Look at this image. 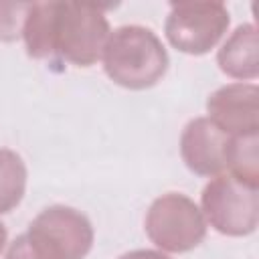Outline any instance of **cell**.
Segmentation results:
<instances>
[{"instance_id": "7a4b0ae2", "label": "cell", "mask_w": 259, "mask_h": 259, "mask_svg": "<svg viewBox=\"0 0 259 259\" xmlns=\"http://www.w3.org/2000/svg\"><path fill=\"white\" fill-rule=\"evenodd\" d=\"M101 59L105 75L115 85L132 91L154 87L170 65L158 34L140 24H125L109 32Z\"/></svg>"}, {"instance_id": "52a82bcc", "label": "cell", "mask_w": 259, "mask_h": 259, "mask_svg": "<svg viewBox=\"0 0 259 259\" xmlns=\"http://www.w3.org/2000/svg\"><path fill=\"white\" fill-rule=\"evenodd\" d=\"M231 136L208 117L190 119L180 134V158L196 176L214 178L225 174Z\"/></svg>"}, {"instance_id": "ba28073f", "label": "cell", "mask_w": 259, "mask_h": 259, "mask_svg": "<svg viewBox=\"0 0 259 259\" xmlns=\"http://www.w3.org/2000/svg\"><path fill=\"white\" fill-rule=\"evenodd\" d=\"M208 119L229 136L259 134V87L255 83H229L206 99Z\"/></svg>"}, {"instance_id": "9c48e42d", "label": "cell", "mask_w": 259, "mask_h": 259, "mask_svg": "<svg viewBox=\"0 0 259 259\" xmlns=\"http://www.w3.org/2000/svg\"><path fill=\"white\" fill-rule=\"evenodd\" d=\"M259 42H257V28L255 24H239L231 36L223 42V47L217 53V65L219 69L233 77L249 81L257 79L259 75Z\"/></svg>"}, {"instance_id": "7c38bea8", "label": "cell", "mask_w": 259, "mask_h": 259, "mask_svg": "<svg viewBox=\"0 0 259 259\" xmlns=\"http://www.w3.org/2000/svg\"><path fill=\"white\" fill-rule=\"evenodd\" d=\"M30 2H0V40L12 42L22 36Z\"/></svg>"}, {"instance_id": "3957f363", "label": "cell", "mask_w": 259, "mask_h": 259, "mask_svg": "<svg viewBox=\"0 0 259 259\" xmlns=\"http://www.w3.org/2000/svg\"><path fill=\"white\" fill-rule=\"evenodd\" d=\"M24 235L40 259H85L95 239L89 219L65 204L40 210Z\"/></svg>"}, {"instance_id": "277c9868", "label": "cell", "mask_w": 259, "mask_h": 259, "mask_svg": "<svg viewBox=\"0 0 259 259\" xmlns=\"http://www.w3.org/2000/svg\"><path fill=\"white\" fill-rule=\"evenodd\" d=\"M200 210L210 227L227 237H247L259 223V188L219 174L202 188Z\"/></svg>"}, {"instance_id": "6da1fadb", "label": "cell", "mask_w": 259, "mask_h": 259, "mask_svg": "<svg viewBox=\"0 0 259 259\" xmlns=\"http://www.w3.org/2000/svg\"><path fill=\"white\" fill-rule=\"evenodd\" d=\"M109 32L103 8L85 2H30L22 26L28 57H59L75 67L95 65Z\"/></svg>"}, {"instance_id": "9a60e30c", "label": "cell", "mask_w": 259, "mask_h": 259, "mask_svg": "<svg viewBox=\"0 0 259 259\" xmlns=\"http://www.w3.org/2000/svg\"><path fill=\"white\" fill-rule=\"evenodd\" d=\"M6 239H8V233H6V227L0 223V253L4 251V247H6Z\"/></svg>"}, {"instance_id": "30bf717a", "label": "cell", "mask_w": 259, "mask_h": 259, "mask_svg": "<svg viewBox=\"0 0 259 259\" xmlns=\"http://www.w3.org/2000/svg\"><path fill=\"white\" fill-rule=\"evenodd\" d=\"M26 192V164L8 148H0V214L16 208Z\"/></svg>"}, {"instance_id": "4fadbf2b", "label": "cell", "mask_w": 259, "mask_h": 259, "mask_svg": "<svg viewBox=\"0 0 259 259\" xmlns=\"http://www.w3.org/2000/svg\"><path fill=\"white\" fill-rule=\"evenodd\" d=\"M6 259H40V257L32 251V247H30L26 235L22 233V235H18V237L10 243V247H8V251H6Z\"/></svg>"}, {"instance_id": "5b68a950", "label": "cell", "mask_w": 259, "mask_h": 259, "mask_svg": "<svg viewBox=\"0 0 259 259\" xmlns=\"http://www.w3.org/2000/svg\"><path fill=\"white\" fill-rule=\"evenodd\" d=\"M148 239L166 253H186L206 237V221L198 204L180 192L158 196L144 221Z\"/></svg>"}, {"instance_id": "5bb4252c", "label": "cell", "mask_w": 259, "mask_h": 259, "mask_svg": "<svg viewBox=\"0 0 259 259\" xmlns=\"http://www.w3.org/2000/svg\"><path fill=\"white\" fill-rule=\"evenodd\" d=\"M117 259H170V257L164 255L162 251H154V249H136V251H127V253L119 255Z\"/></svg>"}, {"instance_id": "8fae6325", "label": "cell", "mask_w": 259, "mask_h": 259, "mask_svg": "<svg viewBox=\"0 0 259 259\" xmlns=\"http://www.w3.org/2000/svg\"><path fill=\"white\" fill-rule=\"evenodd\" d=\"M259 134L247 136H231L229 156H227V170L237 180L257 186L259 188Z\"/></svg>"}, {"instance_id": "8992f818", "label": "cell", "mask_w": 259, "mask_h": 259, "mask_svg": "<svg viewBox=\"0 0 259 259\" xmlns=\"http://www.w3.org/2000/svg\"><path fill=\"white\" fill-rule=\"evenodd\" d=\"M231 14L223 2H172L164 22L168 42L186 55H206L227 34Z\"/></svg>"}]
</instances>
